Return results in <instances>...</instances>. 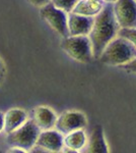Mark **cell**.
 <instances>
[{"label": "cell", "mask_w": 136, "mask_h": 153, "mask_svg": "<svg viewBox=\"0 0 136 153\" xmlns=\"http://www.w3.org/2000/svg\"><path fill=\"white\" fill-rule=\"evenodd\" d=\"M119 29L114 16L113 3H106L95 16L93 28L88 34L93 58L99 59L106 46L116 37Z\"/></svg>", "instance_id": "1"}, {"label": "cell", "mask_w": 136, "mask_h": 153, "mask_svg": "<svg viewBox=\"0 0 136 153\" xmlns=\"http://www.w3.org/2000/svg\"><path fill=\"white\" fill-rule=\"evenodd\" d=\"M136 57V48L123 37L114 38L106 46L99 59L101 62L110 65H121Z\"/></svg>", "instance_id": "2"}, {"label": "cell", "mask_w": 136, "mask_h": 153, "mask_svg": "<svg viewBox=\"0 0 136 153\" xmlns=\"http://www.w3.org/2000/svg\"><path fill=\"white\" fill-rule=\"evenodd\" d=\"M41 130L32 120H26L15 131L7 134L6 143L9 147H18L24 151H29L36 145Z\"/></svg>", "instance_id": "3"}, {"label": "cell", "mask_w": 136, "mask_h": 153, "mask_svg": "<svg viewBox=\"0 0 136 153\" xmlns=\"http://www.w3.org/2000/svg\"><path fill=\"white\" fill-rule=\"evenodd\" d=\"M61 47L71 58L80 62H90L93 49L88 36H68L64 38Z\"/></svg>", "instance_id": "4"}, {"label": "cell", "mask_w": 136, "mask_h": 153, "mask_svg": "<svg viewBox=\"0 0 136 153\" xmlns=\"http://www.w3.org/2000/svg\"><path fill=\"white\" fill-rule=\"evenodd\" d=\"M41 18L46 22L55 32L63 38L69 36L67 28V12L57 8L51 3L41 7Z\"/></svg>", "instance_id": "5"}, {"label": "cell", "mask_w": 136, "mask_h": 153, "mask_svg": "<svg viewBox=\"0 0 136 153\" xmlns=\"http://www.w3.org/2000/svg\"><path fill=\"white\" fill-rule=\"evenodd\" d=\"M113 11L120 28H136V0H117Z\"/></svg>", "instance_id": "6"}, {"label": "cell", "mask_w": 136, "mask_h": 153, "mask_svg": "<svg viewBox=\"0 0 136 153\" xmlns=\"http://www.w3.org/2000/svg\"><path fill=\"white\" fill-rule=\"evenodd\" d=\"M86 117L79 111H66L57 117L55 128L62 135H67L76 130H81L86 126Z\"/></svg>", "instance_id": "7"}, {"label": "cell", "mask_w": 136, "mask_h": 153, "mask_svg": "<svg viewBox=\"0 0 136 153\" xmlns=\"http://www.w3.org/2000/svg\"><path fill=\"white\" fill-rule=\"evenodd\" d=\"M95 16H85L69 12L67 28L69 36H88L93 25Z\"/></svg>", "instance_id": "8"}, {"label": "cell", "mask_w": 136, "mask_h": 153, "mask_svg": "<svg viewBox=\"0 0 136 153\" xmlns=\"http://www.w3.org/2000/svg\"><path fill=\"white\" fill-rule=\"evenodd\" d=\"M63 135L57 130L41 131L36 145L45 148L49 152H59L63 149Z\"/></svg>", "instance_id": "9"}, {"label": "cell", "mask_w": 136, "mask_h": 153, "mask_svg": "<svg viewBox=\"0 0 136 153\" xmlns=\"http://www.w3.org/2000/svg\"><path fill=\"white\" fill-rule=\"evenodd\" d=\"M57 115L47 106H38L33 111V120L41 131L50 130L55 127Z\"/></svg>", "instance_id": "10"}, {"label": "cell", "mask_w": 136, "mask_h": 153, "mask_svg": "<svg viewBox=\"0 0 136 153\" xmlns=\"http://www.w3.org/2000/svg\"><path fill=\"white\" fill-rule=\"evenodd\" d=\"M109 151L108 146L106 144V140L104 137L103 128L101 126H96L91 133L90 140L87 141V145L82 152L88 153H107Z\"/></svg>", "instance_id": "11"}, {"label": "cell", "mask_w": 136, "mask_h": 153, "mask_svg": "<svg viewBox=\"0 0 136 153\" xmlns=\"http://www.w3.org/2000/svg\"><path fill=\"white\" fill-rule=\"evenodd\" d=\"M28 120V114L21 108H11L4 114V132L6 134L15 131Z\"/></svg>", "instance_id": "12"}, {"label": "cell", "mask_w": 136, "mask_h": 153, "mask_svg": "<svg viewBox=\"0 0 136 153\" xmlns=\"http://www.w3.org/2000/svg\"><path fill=\"white\" fill-rule=\"evenodd\" d=\"M103 7L101 0H79L73 7V13L85 16H96Z\"/></svg>", "instance_id": "13"}, {"label": "cell", "mask_w": 136, "mask_h": 153, "mask_svg": "<svg viewBox=\"0 0 136 153\" xmlns=\"http://www.w3.org/2000/svg\"><path fill=\"white\" fill-rule=\"evenodd\" d=\"M64 146L71 148L73 150H79L85 147L86 143V137L83 131L76 130L66 135V137L63 139Z\"/></svg>", "instance_id": "14"}, {"label": "cell", "mask_w": 136, "mask_h": 153, "mask_svg": "<svg viewBox=\"0 0 136 153\" xmlns=\"http://www.w3.org/2000/svg\"><path fill=\"white\" fill-rule=\"evenodd\" d=\"M78 1L79 0H51V3L57 8L69 13L72 11L73 7L76 5Z\"/></svg>", "instance_id": "15"}, {"label": "cell", "mask_w": 136, "mask_h": 153, "mask_svg": "<svg viewBox=\"0 0 136 153\" xmlns=\"http://www.w3.org/2000/svg\"><path fill=\"white\" fill-rule=\"evenodd\" d=\"M117 34L130 41L136 48V28H120Z\"/></svg>", "instance_id": "16"}, {"label": "cell", "mask_w": 136, "mask_h": 153, "mask_svg": "<svg viewBox=\"0 0 136 153\" xmlns=\"http://www.w3.org/2000/svg\"><path fill=\"white\" fill-rule=\"evenodd\" d=\"M121 68H123V70L129 71V73H133V74H136V57L131 59L130 61H128V62L124 63V65H119Z\"/></svg>", "instance_id": "17"}, {"label": "cell", "mask_w": 136, "mask_h": 153, "mask_svg": "<svg viewBox=\"0 0 136 153\" xmlns=\"http://www.w3.org/2000/svg\"><path fill=\"white\" fill-rule=\"evenodd\" d=\"M28 1L32 4V5H34L36 7H40L41 8V7L45 6L46 4L50 3L51 0H28Z\"/></svg>", "instance_id": "18"}, {"label": "cell", "mask_w": 136, "mask_h": 153, "mask_svg": "<svg viewBox=\"0 0 136 153\" xmlns=\"http://www.w3.org/2000/svg\"><path fill=\"white\" fill-rule=\"evenodd\" d=\"M4 76H5V66H4V63H3V61H2V59L0 58V85L3 82Z\"/></svg>", "instance_id": "19"}, {"label": "cell", "mask_w": 136, "mask_h": 153, "mask_svg": "<svg viewBox=\"0 0 136 153\" xmlns=\"http://www.w3.org/2000/svg\"><path fill=\"white\" fill-rule=\"evenodd\" d=\"M8 152H11V153H23V152H26L24 151V149L21 148H18V147H10V149L8 150Z\"/></svg>", "instance_id": "20"}, {"label": "cell", "mask_w": 136, "mask_h": 153, "mask_svg": "<svg viewBox=\"0 0 136 153\" xmlns=\"http://www.w3.org/2000/svg\"><path fill=\"white\" fill-rule=\"evenodd\" d=\"M4 131V113L0 112V133Z\"/></svg>", "instance_id": "21"}, {"label": "cell", "mask_w": 136, "mask_h": 153, "mask_svg": "<svg viewBox=\"0 0 136 153\" xmlns=\"http://www.w3.org/2000/svg\"><path fill=\"white\" fill-rule=\"evenodd\" d=\"M102 1H104L105 3H114V2H116L117 0H102Z\"/></svg>", "instance_id": "22"}, {"label": "cell", "mask_w": 136, "mask_h": 153, "mask_svg": "<svg viewBox=\"0 0 136 153\" xmlns=\"http://www.w3.org/2000/svg\"><path fill=\"white\" fill-rule=\"evenodd\" d=\"M101 1H102V0H101Z\"/></svg>", "instance_id": "23"}]
</instances>
